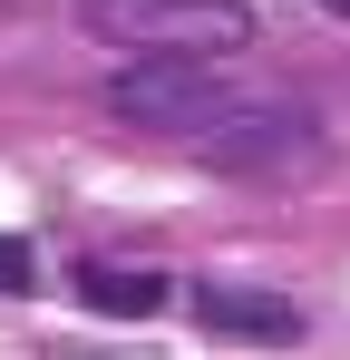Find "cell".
Listing matches in <instances>:
<instances>
[{
  "label": "cell",
  "mask_w": 350,
  "mask_h": 360,
  "mask_svg": "<svg viewBox=\"0 0 350 360\" xmlns=\"http://www.w3.org/2000/svg\"><path fill=\"white\" fill-rule=\"evenodd\" d=\"M0 10H30V0H0Z\"/></svg>",
  "instance_id": "obj_7"
},
{
  "label": "cell",
  "mask_w": 350,
  "mask_h": 360,
  "mask_svg": "<svg viewBox=\"0 0 350 360\" xmlns=\"http://www.w3.org/2000/svg\"><path fill=\"white\" fill-rule=\"evenodd\" d=\"M233 108L224 59H127L108 78V117L146 127V136H205Z\"/></svg>",
  "instance_id": "obj_3"
},
{
  "label": "cell",
  "mask_w": 350,
  "mask_h": 360,
  "mask_svg": "<svg viewBox=\"0 0 350 360\" xmlns=\"http://www.w3.org/2000/svg\"><path fill=\"white\" fill-rule=\"evenodd\" d=\"M195 321L214 331V341H263V351H292L311 321H302V302L283 292H253V283H195Z\"/></svg>",
  "instance_id": "obj_4"
},
{
  "label": "cell",
  "mask_w": 350,
  "mask_h": 360,
  "mask_svg": "<svg viewBox=\"0 0 350 360\" xmlns=\"http://www.w3.org/2000/svg\"><path fill=\"white\" fill-rule=\"evenodd\" d=\"M78 302L88 311H117V321H146V311L175 302V283L146 273V263H78Z\"/></svg>",
  "instance_id": "obj_5"
},
{
  "label": "cell",
  "mask_w": 350,
  "mask_h": 360,
  "mask_svg": "<svg viewBox=\"0 0 350 360\" xmlns=\"http://www.w3.org/2000/svg\"><path fill=\"white\" fill-rule=\"evenodd\" d=\"M78 30L127 59H243L263 39L253 0H78Z\"/></svg>",
  "instance_id": "obj_1"
},
{
  "label": "cell",
  "mask_w": 350,
  "mask_h": 360,
  "mask_svg": "<svg viewBox=\"0 0 350 360\" xmlns=\"http://www.w3.org/2000/svg\"><path fill=\"white\" fill-rule=\"evenodd\" d=\"M30 283H39V253L20 234H0V292H30Z\"/></svg>",
  "instance_id": "obj_6"
},
{
  "label": "cell",
  "mask_w": 350,
  "mask_h": 360,
  "mask_svg": "<svg viewBox=\"0 0 350 360\" xmlns=\"http://www.w3.org/2000/svg\"><path fill=\"white\" fill-rule=\"evenodd\" d=\"M214 176H243V185H311L331 176V136L311 108H283V98H233L205 136H185Z\"/></svg>",
  "instance_id": "obj_2"
}]
</instances>
